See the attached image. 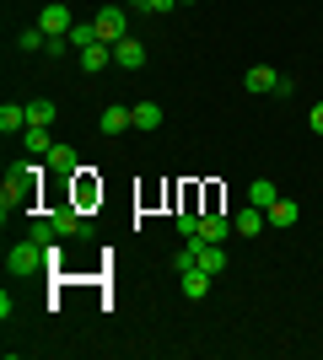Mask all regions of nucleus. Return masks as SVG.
Masks as SVG:
<instances>
[{
  "instance_id": "f257e3e1",
  "label": "nucleus",
  "mask_w": 323,
  "mask_h": 360,
  "mask_svg": "<svg viewBox=\"0 0 323 360\" xmlns=\"http://www.w3.org/2000/svg\"><path fill=\"white\" fill-rule=\"evenodd\" d=\"M32 199H38V167H22V178H6V188H0V210L16 215V210H27Z\"/></svg>"
},
{
  "instance_id": "f03ea898",
  "label": "nucleus",
  "mask_w": 323,
  "mask_h": 360,
  "mask_svg": "<svg viewBox=\"0 0 323 360\" xmlns=\"http://www.w3.org/2000/svg\"><path fill=\"white\" fill-rule=\"evenodd\" d=\"M44 264H49V248H44V242H32V237L11 242V253H6V269H11L16 280H22V274H38Z\"/></svg>"
},
{
  "instance_id": "7ed1b4c3",
  "label": "nucleus",
  "mask_w": 323,
  "mask_h": 360,
  "mask_svg": "<svg viewBox=\"0 0 323 360\" xmlns=\"http://www.w3.org/2000/svg\"><path fill=\"white\" fill-rule=\"evenodd\" d=\"M92 27H97V38L103 44H119V38H129V6H97V16H92Z\"/></svg>"
},
{
  "instance_id": "20e7f679",
  "label": "nucleus",
  "mask_w": 323,
  "mask_h": 360,
  "mask_svg": "<svg viewBox=\"0 0 323 360\" xmlns=\"http://www.w3.org/2000/svg\"><path fill=\"white\" fill-rule=\"evenodd\" d=\"M38 27H44L49 38H70V27H76V16H70V6H65V0H49L44 11H38Z\"/></svg>"
},
{
  "instance_id": "39448f33",
  "label": "nucleus",
  "mask_w": 323,
  "mask_h": 360,
  "mask_svg": "<svg viewBox=\"0 0 323 360\" xmlns=\"http://www.w3.org/2000/svg\"><path fill=\"white\" fill-rule=\"evenodd\" d=\"M44 162H49V172H60V178H76V172H81L76 146H60V140H54V150H49Z\"/></svg>"
},
{
  "instance_id": "423d86ee",
  "label": "nucleus",
  "mask_w": 323,
  "mask_h": 360,
  "mask_svg": "<svg viewBox=\"0 0 323 360\" xmlns=\"http://www.w3.org/2000/svg\"><path fill=\"white\" fill-rule=\"evenodd\" d=\"M113 65H119V70H140V65H146V44H140V38H119V44H113Z\"/></svg>"
},
{
  "instance_id": "0eeeda50",
  "label": "nucleus",
  "mask_w": 323,
  "mask_h": 360,
  "mask_svg": "<svg viewBox=\"0 0 323 360\" xmlns=\"http://www.w3.org/2000/svg\"><path fill=\"white\" fill-rule=\"evenodd\" d=\"M264 226H270V215H264L259 205H248V210H237V215H232V231H237V237H259Z\"/></svg>"
},
{
  "instance_id": "6e6552de",
  "label": "nucleus",
  "mask_w": 323,
  "mask_h": 360,
  "mask_svg": "<svg viewBox=\"0 0 323 360\" xmlns=\"http://www.w3.org/2000/svg\"><path fill=\"white\" fill-rule=\"evenodd\" d=\"M49 221H54V237H81V231H87V226H81V210H76V205H60V210L49 215Z\"/></svg>"
},
{
  "instance_id": "1a4fd4ad",
  "label": "nucleus",
  "mask_w": 323,
  "mask_h": 360,
  "mask_svg": "<svg viewBox=\"0 0 323 360\" xmlns=\"http://www.w3.org/2000/svg\"><path fill=\"white\" fill-rule=\"evenodd\" d=\"M108 65H113V44H92V49H81V70H87V75H103Z\"/></svg>"
},
{
  "instance_id": "9d476101",
  "label": "nucleus",
  "mask_w": 323,
  "mask_h": 360,
  "mask_svg": "<svg viewBox=\"0 0 323 360\" xmlns=\"http://www.w3.org/2000/svg\"><path fill=\"white\" fill-rule=\"evenodd\" d=\"M210 280H215L210 269H200V264H189V269H184V296H189V301H205Z\"/></svg>"
},
{
  "instance_id": "9b49d317",
  "label": "nucleus",
  "mask_w": 323,
  "mask_h": 360,
  "mask_svg": "<svg viewBox=\"0 0 323 360\" xmlns=\"http://www.w3.org/2000/svg\"><path fill=\"white\" fill-rule=\"evenodd\" d=\"M97 129H103V135H124V129H135V119H129V108H103V119H97Z\"/></svg>"
},
{
  "instance_id": "f8f14e48",
  "label": "nucleus",
  "mask_w": 323,
  "mask_h": 360,
  "mask_svg": "<svg viewBox=\"0 0 323 360\" xmlns=\"http://www.w3.org/2000/svg\"><path fill=\"white\" fill-rule=\"evenodd\" d=\"M243 86L248 91H280V75L270 70V65H253V70L243 75Z\"/></svg>"
},
{
  "instance_id": "ddd939ff",
  "label": "nucleus",
  "mask_w": 323,
  "mask_h": 360,
  "mask_svg": "<svg viewBox=\"0 0 323 360\" xmlns=\"http://www.w3.org/2000/svg\"><path fill=\"white\" fill-rule=\"evenodd\" d=\"M264 215H270V226H280V231L302 221V210H296V199H275V205H270V210H264Z\"/></svg>"
},
{
  "instance_id": "4468645a",
  "label": "nucleus",
  "mask_w": 323,
  "mask_h": 360,
  "mask_svg": "<svg viewBox=\"0 0 323 360\" xmlns=\"http://www.w3.org/2000/svg\"><path fill=\"white\" fill-rule=\"evenodd\" d=\"M0 129H6V135H27V108L6 103V108H0Z\"/></svg>"
},
{
  "instance_id": "2eb2a0df",
  "label": "nucleus",
  "mask_w": 323,
  "mask_h": 360,
  "mask_svg": "<svg viewBox=\"0 0 323 360\" xmlns=\"http://www.w3.org/2000/svg\"><path fill=\"white\" fill-rule=\"evenodd\" d=\"M275 183H270V178H253V183H248V205H259V210H270V205H275Z\"/></svg>"
},
{
  "instance_id": "dca6fc26",
  "label": "nucleus",
  "mask_w": 323,
  "mask_h": 360,
  "mask_svg": "<svg viewBox=\"0 0 323 360\" xmlns=\"http://www.w3.org/2000/svg\"><path fill=\"white\" fill-rule=\"evenodd\" d=\"M129 119H135V129H162V108H156V103H135V108H129Z\"/></svg>"
},
{
  "instance_id": "f3484780",
  "label": "nucleus",
  "mask_w": 323,
  "mask_h": 360,
  "mask_svg": "<svg viewBox=\"0 0 323 360\" xmlns=\"http://www.w3.org/2000/svg\"><path fill=\"white\" fill-rule=\"evenodd\" d=\"M22 150H27V156H49V150H54V140H49V129H38V124H32L27 135H22Z\"/></svg>"
},
{
  "instance_id": "a211bd4d",
  "label": "nucleus",
  "mask_w": 323,
  "mask_h": 360,
  "mask_svg": "<svg viewBox=\"0 0 323 360\" xmlns=\"http://www.w3.org/2000/svg\"><path fill=\"white\" fill-rule=\"evenodd\" d=\"M200 237L205 242H221V237H227V215H221V210H205L200 215Z\"/></svg>"
},
{
  "instance_id": "6ab92c4d",
  "label": "nucleus",
  "mask_w": 323,
  "mask_h": 360,
  "mask_svg": "<svg viewBox=\"0 0 323 360\" xmlns=\"http://www.w3.org/2000/svg\"><path fill=\"white\" fill-rule=\"evenodd\" d=\"M32 124H38V129H49V124H54V103H44V97H38V103H27V129Z\"/></svg>"
},
{
  "instance_id": "aec40b11",
  "label": "nucleus",
  "mask_w": 323,
  "mask_h": 360,
  "mask_svg": "<svg viewBox=\"0 0 323 360\" xmlns=\"http://www.w3.org/2000/svg\"><path fill=\"white\" fill-rule=\"evenodd\" d=\"M16 49H27V54H38V49H49V32L38 27V22H32V27L22 32V38H16Z\"/></svg>"
},
{
  "instance_id": "412c9836",
  "label": "nucleus",
  "mask_w": 323,
  "mask_h": 360,
  "mask_svg": "<svg viewBox=\"0 0 323 360\" xmlns=\"http://www.w3.org/2000/svg\"><path fill=\"white\" fill-rule=\"evenodd\" d=\"M70 44H76V49H92V44H103V38H97L92 22H76V27H70Z\"/></svg>"
},
{
  "instance_id": "4be33fe9",
  "label": "nucleus",
  "mask_w": 323,
  "mask_h": 360,
  "mask_svg": "<svg viewBox=\"0 0 323 360\" xmlns=\"http://www.w3.org/2000/svg\"><path fill=\"white\" fill-rule=\"evenodd\" d=\"M172 6H178V0H146V11H151V16H167Z\"/></svg>"
},
{
  "instance_id": "5701e85b",
  "label": "nucleus",
  "mask_w": 323,
  "mask_h": 360,
  "mask_svg": "<svg viewBox=\"0 0 323 360\" xmlns=\"http://www.w3.org/2000/svg\"><path fill=\"white\" fill-rule=\"evenodd\" d=\"M308 124H312V135H323V103L312 108V119H308Z\"/></svg>"
},
{
  "instance_id": "b1692460",
  "label": "nucleus",
  "mask_w": 323,
  "mask_h": 360,
  "mask_svg": "<svg viewBox=\"0 0 323 360\" xmlns=\"http://www.w3.org/2000/svg\"><path fill=\"white\" fill-rule=\"evenodd\" d=\"M119 6H140V11H146V0H119Z\"/></svg>"
},
{
  "instance_id": "393cba45",
  "label": "nucleus",
  "mask_w": 323,
  "mask_h": 360,
  "mask_svg": "<svg viewBox=\"0 0 323 360\" xmlns=\"http://www.w3.org/2000/svg\"><path fill=\"white\" fill-rule=\"evenodd\" d=\"M178 6H194V0H178Z\"/></svg>"
}]
</instances>
